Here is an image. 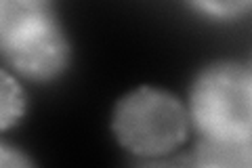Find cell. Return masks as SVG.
Wrapping results in <instances>:
<instances>
[{
    "instance_id": "6da1fadb",
    "label": "cell",
    "mask_w": 252,
    "mask_h": 168,
    "mask_svg": "<svg viewBox=\"0 0 252 168\" xmlns=\"http://www.w3.org/2000/svg\"><path fill=\"white\" fill-rule=\"evenodd\" d=\"M189 122L200 137L250 143L252 74L248 66L219 61L204 67L189 93Z\"/></svg>"
},
{
    "instance_id": "7a4b0ae2",
    "label": "cell",
    "mask_w": 252,
    "mask_h": 168,
    "mask_svg": "<svg viewBox=\"0 0 252 168\" xmlns=\"http://www.w3.org/2000/svg\"><path fill=\"white\" fill-rule=\"evenodd\" d=\"M112 131L124 149L154 160L185 143L189 114L172 93L158 86H139L116 103Z\"/></svg>"
},
{
    "instance_id": "3957f363",
    "label": "cell",
    "mask_w": 252,
    "mask_h": 168,
    "mask_svg": "<svg viewBox=\"0 0 252 168\" xmlns=\"http://www.w3.org/2000/svg\"><path fill=\"white\" fill-rule=\"evenodd\" d=\"M0 55L19 76L51 82L67 69L69 42L51 6L34 9L0 36Z\"/></svg>"
},
{
    "instance_id": "277c9868",
    "label": "cell",
    "mask_w": 252,
    "mask_h": 168,
    "mask_svg": "<svg viewBox=\"0 0 252 168\" xmlns=\"http://www.w3.org/2000/svg\"><path fill=\"white\" fill-rule=\"evenodd\" d=\"M250 143L240 141H220V139H206L202 137L198 147L193 149V156L185 160L187 164L195 166H250Z\"/></svg>"
},
{
    "instance_id": "5b68a950",
    "label": "cell",
    "mask_w": 252,
    "mask_h": 168,
    "mask_svg": "<svg viewBox=\"0 0 252 168\" xmlns=\"http://www.w3.org/2000/svg\"><path fill=\"white\" fill-rule=\"evenodd\" d=\"M26 114V91L11 71L0 67V131L11 129Z\"/></svg>"
},
{
    "instance_id": "8992f818",
    "label": "cell",
    "mask_w": 252,
    "mask_h": 168,
    "mask_svg": "<svg viewBox=\"0 0 252 168\" xmlns=\"http://www.w3.org/2000/svg\"><path fill=\"white\" fill-rule=\"evenodd\" d=\"M187 2L204 17L217 21H229L246 15L250 11L252 0H187Z\"/></svg>"
},
{
    "instance_id": "52a82bcc",
    "label": "cell",
    "mask_w": 252,
    "mask_h": 168,
    "mask_svg": "<svg viewBox=\"0 0 252 168\" xmlns=\"http://www.w3.org/2000/svg\"><path fill=\"white\" fill-rule=\"evenodd\" d=\"M30 164H32V160L21 156L19 151L0 145V166H30Z\"/></svg>"
},
{
    "instance_id": "ba28073f",
    "label": "cell",
    "mask_w": 252,
    "mask_h": 168,
    "mask_svg": "<svg viewBox=\"0 0 252 168\" xmlns=\"http://www.w3.org/2000/svg\"><path fill=\"white\" fill-rule=\"evenodd\" d=\"M42 2H49V4H51V0H42Z\"/></svg>"
}]
</instances>
